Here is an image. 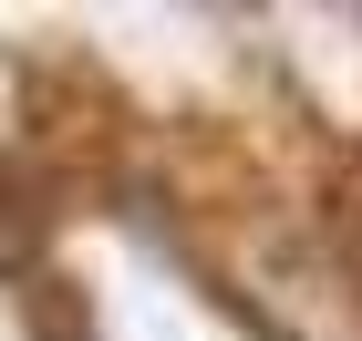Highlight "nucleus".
<instances>
[{
  "label": "nucleus",
  "instance_id": "2",
  "mask_svg": "<svg viewBox=\"0 0 362 341\" xmlns=\"http://www.w3.org/2000/svg\"><path fill=\"white\" fill-rule=\"evenodd\" d=\"M42 249V207H31V186L11 166H0V258H31Z\"/></svg>",
  "mask_w": 362,
  "mask_h": 341
},
{
  "label": "nucleus",
  "instance_id": "1",
  "mask_svg": "<svg viewBox=\"0 0 362 341\" xmlns=\"http://www.w3.org/2000/svg\"><path fill=\"white\" fill-rule=\"evenodd\" d=\"M321 227H332L341 258L362 269V145H352V155H332V176H321Z\"/></svg>",
  "mask_w": 362,
  "mask_h": 341
}]
</instances>
